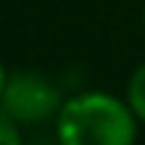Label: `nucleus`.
Instances as JSON below:
<instances>
[{"instance_id": "obj_1", "label": "nucleus", "mask_w": 145, "mask_h": 145, "mask_svg": "<svg viewBox=\"0 0 145 145\" xmlns=\"http://www.w3.org/2000/svg\"><path fill=\"white\" fill-rule=\"evenodd\" d=\"M139 118L127 98L110 92H80L56 113L59 145H136Z\"/></svg>"}, {"instance_id": "obj_2", "label": "nucleus", "mask_w": 145, "mask_h": 145, "mask_svg": "<svg viewBox=\"0 0 145 145\" xmlns=\"http://www.w3.org/2000/svg\"><path fill=\"white\" fill-rule=\"evenodd\" d=\"M0 104L12 113V118L18 124H39V121L54 118L65 101L59 95V89L44 74L24 68V71L9 74V83H6Z\"/></svg>"}, {"instance_id": "obj_3", "label": "nucleus", "mask_w": 145, "mask_h": 145, "mask_svg": "<svg viewBox=\"0 0 145 145\" xmlns=\"http://www.w3.org/2000/svg\"><path fill=\"white\" fill-rule=\"evenodd\" d=\"M124 98H127L130 110L136 113V118L145 124V62L139 65V68L130 74L127 80V92H124Z\"/></svg>"}, {"instance_id": "obj_4", "label": "nucleus", "mask_w": 145, "mask_h": 145, "mask_svg": "<svg viewBox=\"0 0 145 145\" xmlns=\"http://www.w3.org/2000/svg\"><path fill=\"white\" fill-rule=\"evenodd\" d=\"M0 145H24L21 139V124L12 118V113L0 104Z\"/></svg>"}, {"instance_id": "obj_5", "label": "nucleus", "mask_w": 145, "mask_h": 145, "mask_svg": "<svg viewBox=\"0 0 145 145\" xmlns=\"http://www.w3.org/2000/svg\"><path fill=\"white\" fill-rule=\"evenodd\" d=\"M6 83H9V71H6L3 62H0V98H3V92H6Z\"/></svg>"}]
</instances>
